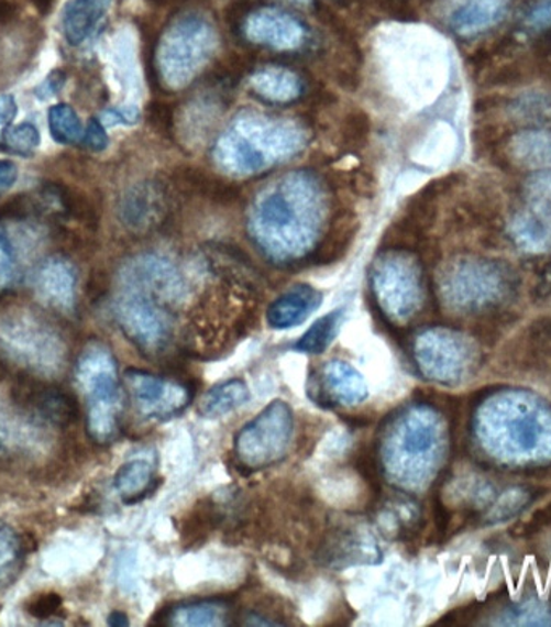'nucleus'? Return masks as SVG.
I'll return each mask as SVG.
<instances>
[{"mask_svg":"<svg viewBox=\"0 0 551 627\" xmlns=\"http://www.w3.org/2000/svg\"><path fill=\"white\" fill-rule=\"evenodd\" d=\"M328 199L320 179L308 172L280 176L253 200L249 233L275 263L305 258L321 238Z\"/></svg>","mask_w":551,"mask_h":627,"instance_id":"obj_1","label":"nucleus"},{"mask_svg":"<svg viewBox=\"0 0 551 627\" xmlns=\"http://www.w3.org/2000/svg\"><path fill=\"white\" fill-rule=\"evenodd\" d=\"M307 144V131L297 121L244 110L218 138L213 158L228 175L245 178L290 161Z\"/></svg>","mask_w":551,"mask_h":627,"instance_id":"obj_2","label":"nucleus"},{"mask_svg":"<svg viewBox=\"0 0 551 627\" xmlns=\"http://www.w3.org/2000/svg\"><path fill=\"white\" fill-rule=\"evenodd\" d=\"M214 24L190 12L178 16L165 31L157 47V68L163 85L172 91L186 88L196 79L217 52Z\"/></svg>","mask_w":551,"mask_h":627,"instance_id":"obj_3","label":"nucleus"},{"mask_svg":"<svg viewBox=\"0 0 551 627\" xmlns=\"http://www.w3.org/2000/svg\"><path fill=\"white\" fill-rule=\"evenodd\" d=\"M293 435V410L286 402L273 400L235 435L234 453L239 468L253 473L283 462Z\"/></svg>","mask_w":551,"mask_h":627,"instance_id":"obj_4","label":"nucleus"},{"mask_svg":"<svg viewBox=\"0 0 551 627\" xmlns=\"http://www.w3.org/2000/svg\"><path fill=\"white\" fill-rule=\"evenodd\" d=\"M81 376L85 383L89 410V428L93 441H115L120 432L121 393L117 365L112 353L102 345H92L81 359Z\"/></svg>","mask_w":551,"mask_h":627,"instance_id":"obj_5","label":"nucleus"},{"mask_svg":"<svg viewBox=\"0 0 551 627\" xmlns=\"http://www.w3.org/2000/svg\"><path fill=\"white\" fill-rule=\"evenodd\" d=\"M371 289L384 317L397 324L410 320L422 297L418 263L405 252H384L371 268Z\"/></svg>","mask_w":551,"mask_h":627,"instance_id":"obj_6","label":"nucleus"},{"mask_svg":"<svg viewBox=\"0 0 551 627\" xmlns=\"http://www.w3.org/2000/svg\"><path fill=\"white\" fill-rule=\"evenodd\" d=\"M117 318L126 338L145 355H161L172 341L169 308L151 297L124 289L117 302Z\"/></svg>","mask_w":551,"mask_h":627,"instance_id":"obj_7","label":"nucleus"},{"mask_svg":"<svg viewBox=\"0 0 551 627\" xmlns=\"http://www.w3.org/2000/svg\"><path fill=\"white\" fill-rule=\"evenodd\" d=\"M124 386L134 410L141 417L154 421H168L178 417L194 398V387L190 384L141 370H128L124 373Z\"/></svg>","mask_w":551,"mask_h":627,"instance_id":"obj_8","label":"nucleus"},{"mask_svg":"<svg viewBox=\"0 0 551 627\" xmlns=\"http://www.w3.org/2000/svg\"><path fill=\"white\" fill-rule=\"evenodd\" d=\"M121 280L124 289L151 297L168 308L176 307L186 299V280L168 256H136L124 265Z\"/></svg>","mask_w":551,"mask_h":627,"instance_id":"obj_9","label":"nucleus"},{"mask_svg":"<svg viewBox=\"0 0 551 627\" xmlns=\"http://www.w3.org/2000/svg\"><path fill=\"white\" fill-rule=\"evenodd\" d=\"M367 384L359 370L342 360H331L308 381V395L324 410L355 407L367 398Z\"/></svg>","mask_w":551,"mask_h":627,"instance_id":"obj_10","label":"nucleus"},{"mask_svg":"<svg viewBox=\"0 0 551 627\" xmlns=\"http://www.w3.org/2000/svg\"><path fill=\"white\" fill-rule=\"evenodd\" d=\"M244 33L251 43L275 51H296L307 40L305 24L293 13L276 7L253 10L245 19Z\"/></svg>","mask_w":551,"mask_h":627,"instance_id":"obj_11","label":"nucleus"},{"mask_svg":"<svg viewBox=\"0 0 551 627\" xmlns=\"http://www.w3.org/2000/svg\"><path fill=\"white\" fill-rule=\"evenodd\" d=\"M320 558L332 570H346L359 564H377L381 549L373 537L360 529H338L322 543Z\"/></svg>","mask_w":551,"mask_h":627,"instance_id":"obj_12","label":"nucleus"},{"mask_svg":"<svg viewBox=\"0 0 551 627\" xmlns=\"http://www.w3.org/2000/svg\"><path fill=\"white\" fill-rule=\"evenodd\" d=\"M322 304V294L310 284H297L277 297L266 311L269 328L284 331L307 321Z\"/></svg>","mask_w":551,"mask_h":627,"instance_id":"obj_13","label":"nucleus"},{"mask_svg":"<svg viewBox=\"0 0 551 627\" xmlns=\"http://www.w3.org/2000/svg\"><path fill=\"white\" fill-rule=\"evenodd\" d=\"M234 615L232 605L221 598H207V601L187 602L169 606L155 616V625L162 626H231Z\"/></svg>","mask_w":551,"mask_h":627,"instance_id":"obj_14","label":"nucleus"},{"mask_svg":"<svg viewBox=\"0 0 551 627\" xmlns=\"http://www.w3.org/2000/svg\"><path fill=\"white\" fill-rule=\"evenodd\" d=\"M165 202L154 185H137L121 200L120 217L133 231H148L162 221Z\"/></svg>","mask_w":551,"mask_h":627,"instance_id":"obj_15","label":"nucleus"},{"mask_svg":"<svg viewBox=\"0 0 551 627\" xmlns=\"http://www.w3.org/2000/svg\"><path fill=\"white\" fill-rule=\"evenodd\" d=\"M509 3L511 0H463L450 15V28L459 36H476L500 22Z\"/></svg>","mask_w":551,"mask_h":627,"instance_id":"obj_16","label":"nucleus"},{"mask_svg":"<svg viewBox=\"0 0 551 627\" xmlns=\"http://www.w3.org/2000/svg\"><path fill=\"white\" fill-rule=\"evenodd\" d=\"M112 0H71L64 10V33L71 46H79L96 33Z\"/></svg>","mask_w":551,"mask_h":627,"instance_id":"obj_17","label":"nucleus"},{"mask_svg":"<svg viewBox=\"0 0 551 627\" xmlns=\"http://www.w3.org/2000/svg\"><path fill=\"white\" fill-rule=\"evenodd\" d=\"M251 88L268 102L290 103L299 99L301 81L299 75L289 68L266 67L253 73Z\"/></svg>","mask_w":551,"mask_h":627,"instance_id":"obj_18","label":"nucleus"},{"mask_svg":"<svg viewBox=\"0 0 551 627\" xmlns=\"http://www.w3.org/2000/svg\"><path fill=\"white\" fill-rule=\"evenodd\" d=\"M161 486L155 466L147 460H131L118 470L115 487L126 505L139 504Z\"/></svg>","mask_w":551,"mask_h":627,"instance_id":"obj_19","label":"nucleus"},{"mask_svg":"<svg viewBox=\"0 0 551 627\" xmlns=\"http://www.w3.org/2000/svg\"><path fill=\"white\" fill-rule=\"evenodd\" d=\"M249 400H251V391L247 384L241 380H230L208 389L200 397L197 411L202 418L217 419L238 410Z\"/></svg>","mask_w":551,"mask_h":627,"instance_id":"obj_20","label":"nucleus"},{"mask_svg":"<svg viewBox=\"0 0 551 627\" xmlns=\"http://www.w3.org/2000/svg\"><path fill=\"white\" fill-rule=\"evenodd\" d=\"M513 157L529 168L551 166V134L549 131H521L511 142Z\"/></svg>","mask_w":551,"mask_h":627,"instance_id":"obj_21","label":"nucleus"},{"mask_svg":"<svg viewBox=\"0 0 551 627\" xmlns=\"http://www.w3.org/2000/svg\"><path fill=\"white\" fill-rule=\"evenodd\" d=\"M342 317H344V311L334 310L321 317L320 320L315 321L311 328L296 342L294 350L308 353V355H321V353H324L329 345L332 344V341H334L335 336H338L339 328L342 324Z\"/></svg>","mask_w":551,"mask_h":627,"instance_id":"obj_22","label":"nucleus"},{"mask_svg":"<svg viewBox=\"0 0 551 627\" xmlns=\"http://www.w3.org/2000/svg\"><path fill=\"white\" fill-rule=\"evenodd\" d=\"M73 284H75V278H73L71 268L62 260H52L41 272V289L48 299L52 296L55 302L64 307L73 302Z\"/></svg>","mask_w":551,"mask_h":627,"instance_id":"obj_23","label":"nucleus"},{"mask_svg":"<svg viewBox=\"0 0 551 627\" xmlns=\"http://www.w3.org/2000/svg\"><path fill=\"white\" fill-rule=\"evenodd\" d=\"M47 117L48 130L58 144L75 145L82 142L85 128H82L81 120L73 107L67 106V103H58V106L51 107Z\"/></svg>","mask_w":551,"mask_h":627,"instance_id":"obj_24","label":"nucleus"},{"mask_svg":"<svg viewBox=\"0 0 551 627\" xmlns=\"http://www.w3.org/2000/svg\"><path fill=\"white\" fill-rule=\"evenodd\" d=\"M513 233L526 248H543L551 241V220L540 210L528 211L516 218Z\"/></svg>","mask_w":551,"mask_h":627,"instance_id":"obj_25","label":"nucleus"},{"mask_svg":"<svg viewBox=\"0 0 551 627\" xmlns=\"http://www.w3.org/2000/svg\"><path fill=\"white\" fill-rule=\"evenodd\" d=\"M41 134L37 128L31 123L9 127L2 134V145L5 151L22 157H30L40 147Z\"/></svg>","mask_w":551,"mask_h":627,"instance_id":"obj_26","label":"nucleus"},{"mask_svg":"<svg viewBox=\"0 0 551 627\" xmlns=\"http://www.w3.org/2000/svg\"><path fill=\"white\" fill-rule=\"evenodd\" d=\"M64 601L60 595L55 592H47V594L36 595L30 604L26 605L27 613L36 619H51L52 616L60 615V609L64 608Z\"/></svg>","mask_w":551,"mask_h":627,"instance_id":"obj_27","label":"nucleus"},{"mask_svg":"<svg viewBox=\"0 0 551 627\" xmlns=\"http://www.w3.org/2000/svg\"><path fill=\"white\" fill-rule=\"evenodd\" d=\"M526 26L536 31H551V0H533L526 10Z\"/></svg>","mask_w":551,"mask_h":627,"instance_id":"obj_28","label":"nucleus"},{"mask_svg":"<svg viewBox=\"0 0 551 627\" xmlns=\"http://www.w3.org/2000/svg\"><path fill=\"white\" fill-rule=\"evenodd\" d=\"M15 278V254L9 238L0 230V287L9 286Z\"/></svg>","mask_w":551,"mask_h":627,"instance_id":"obj_29","label":"nucleus"},{"mask_svg":"<svg viewBox=\"0 0 551 627\" xmlns=\"http://www.w3.org/2000/svg\"><path fill=\"white\" fill-rule=\"evenodd\" d=\"M141 120V112L136 106L117 107V109H109L102 113L100 121L103 127H113V124H126L133 127Z\"/></svg>","mask_w":551,"mask_h":627,"instance_id":"obj_30","label":"nucleus"},{"mask_svg":"<svg viewBox=\"0 0 551 627\" xmlns=\"http://www.w3.org/2000/svg\"><path fill=\"white\" fill-rule=\"evenodd\" d=\"M82 144L92 152H102L109 147V136H107L106 127H103L99 118H92L89 121L88 130L85 131V138H82Z\"/></svg>","mask_w":551,"mask_h":627,"instance_id":"obj_31","label":"nucleus"},{"mask_svg":"<svg viewBox=\"0 0 551 627\" xmlns=\"http://www.w3.org/2000/svg\"><path fill=\"white\" fill-rule=\"evenodd\" d=\"M16 178H19V169H16L15 163L0 162V197L12 189Z\"/></svg>","mask_w":551,"mask_h":627,"instance_id":"obj_32","label":"nucleus"},{"mask_svg":"<svg viewBox=\"0 0 551 627\" xmlns=\"http://www.w3.org/2000/svg\"><path fill=\"white\" fill-rule=\"evenodd\" d=\"M16 112L19 109H16V102L12 96L0 97V124L2 127L12 123L15 120Z\"/></svg>","mask_w":551,"mask_h":627,"instance_id":"obj_33","label":"nucleus"},{"mask_svg":"<svg viewBox=\"0 0 551 627\" xmlns=\"http://www.w3.org/2000/svg\"><path fill=\"white\" fill-rule=\"evenodd\" d=\"M65 75H62L60 72H54L51 76H48L47 81L44 82L43 86L40 88V92L46 91L47 96H52L60 89V86L64 85Z\"/></svg>","mask_w":551,"mask_h":627,"instance_id":"obj_34","label":"nucleus"},{"mask_svg":"<svg viewBox=\"0 0 551 627\" xmlns=\"http://www.w3.org/2000/svg\"><path fill=\"white\" fill-rule=\"evenodd\" d=\"M19 13V7L10 0H0V22H10Z\"/></svg>","mask_w":551,"mask_h":627,"instance_id":"obj_35","label":"nucleus"},{"mask_svg":"<svg viewBox=\"0 0 551 627\" xmlns=\"http://www.w3.org/2000/svg\"><path fill=\"white\" fill-rule=\"evenodd\" d=\"M540 197H543V199L540 200V207H542L540 210H551V176L540 182Z\"/></svg>","mask_w":551,"mask_h":627,"instance_id":"obj_36","label":"nucleus"},{"mask_svg":"<svg viewBox=\"0 0 551 627\" xmlns=\"http://www.w3.org/2000/svg\"><path fill=\"white\" fill-rule=\"evenodd\" d=\"M109 625L115 627H126L130 626V619H128V616L124 615L123 612H113L110 613Z\"/></svg>","mask_w":551,"mask_h":627,"instance_id":"obj_37","label":"nucleus"},{"mask_svg":"<svg viewBox=\"0 0 551 627\" xmlns=\"http://www.w3.org/2000/svg\"><path fill=\"white\" fill-rule=\"evenodd\" d=\"M31 2H33V6L36 7L41 15H47L48 12H52L55 0H31Z\"/></svg>","mask_w":551,"mask_h":627,"instance_id":"obj_38","label":"nucleus"},{"mask_svg":"<svg viewBox=\"0 0 551 627\" xmlns=\"http://www.w3.org/2000/svg\"><path fill=\"white\" fill-rule=\"evenodd\" d=\"M289 2L308 3V2H310V0H289Z\"/></svg>","mask_w":551,"mask_h":627,"instance_id":"obj_39","label":"nucleus"}]
</instances>
